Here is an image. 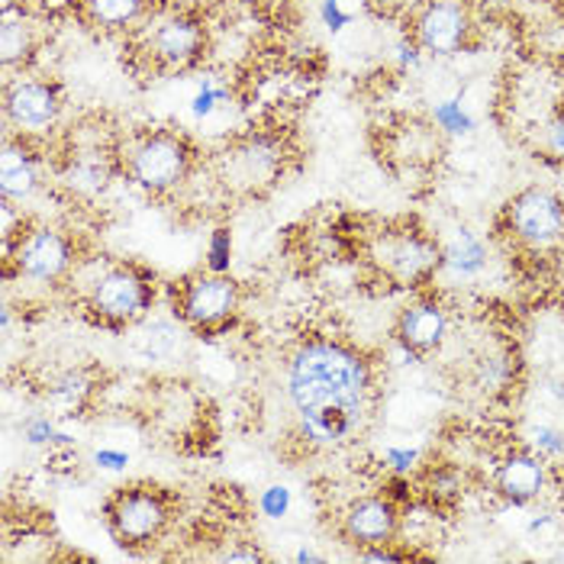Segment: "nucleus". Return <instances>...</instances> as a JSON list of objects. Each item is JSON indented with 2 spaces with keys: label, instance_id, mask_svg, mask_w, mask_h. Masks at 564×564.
Returning <instances> with one entry per match:
<instances>
[{
  "label": "nucleus",
  "instance_id": "obj_16",
  "mask_svg": "<svg viewBox=\"0 0 564 564\" xmlns=\"http://www.w3.org/2000/svg\"><path fill=\"white\" fill-rule=\"evenodd\" d=\"M497 494L510 503V507H529L542 497L545 484H549V465L542 455L529 452H513L497 465Z\"/></svg>",
  "mask_w": 564,
  "mask_h": 564
},
{
  "label": "nucleus",
  "instance_id": "obj_7",
  "mask_svg": "<svg viewBox=\"0 0 564 564\" xmlns=\"http://www.w3.org/2000/svg\"><path fill=\"white\" fill-rule=\"evenodd\" d=\"M507 232L529 252H549L564 242V200L549 187H522L503 207Z\"/></svg>",
  "mask_w": 564,
  "mask_h": 564
},
{
  "label": "nucleus",
  "instance_id": "obj_29",
  "mask_svg": "<svg viewBox=\"0 0 564 564\" xmlns=\"http://www.w3.org/2000/svg\"><path fill=\"white\" fill-rule=\"evenodd\" d=\"M226 100V90L217 85V82H210V78H204L200 82V90H197V97H194V117H210L214 110H217L219 104Z\"/></svg>",
  "mask_w": 564,
  "mask_h": 564
},
{
  "label": "nucleus",
  "instance_id": "obj_28",
  "mask_svg": "<svg viewBox=\"0 0 564 564\" xmlns=\"http://www.w3.org/2000/svg\"><path fill=\"white\" fill-rule=\"evenodd\" d=\"M381 462H384V468L393 471L397 478H410V475L420 468V452H416V448H410V445H403V448L388 445V448H384V455H381Z\"/></svg>",
  "mask_w": 564,
  "mask_h": 564
},
{
  "label": "nucleus",
  "instance_id": "obj_9",
  "mask_svg": "<svg viewBox=\"0 0 564 564\" xmlns=\"http://www.w3.org/2000/svg\"><path fill=\"white\" fill-rule=\"evenodd\" d=\"M65 94L48 78H10L3 87V123L7 132L40 139L62 120Z\"/></svg>",
  "mask_w": 564,
  "mask_h": 564
},
{
  "label": "nucleus",
  "instance_id": "obj_33",
  "mask_svg": "<svg viewBox=\"0 0 564 564\" xmlns=\"http://www.w3.org/2000/svg\"><path fill=\"white\" fill-rule=\"evenodd\" d=\"M393 542L388 545H371V549H358V558L361 562H406L410 555L406 552H393Z\"/></svg>",
  "mask_w": 564,
  "mask_h": 564
},
{
  "label": "nucleus",
  "instance_id": "obj_5",
  "mask_svg": "<svg viewBox=\"0 0 564 564\" xmlns=\"http://www.w3.org/2000/svg\"><path fill=\"white\" fill-rule=\"evenodd\" d=\"M155 304V281L139 264H110L90 288V313L113 326L127 329L149 316Z\"/></svg>",
  "mask_w": 564,
  "mask_h": 564
},
{
  "label": "nucleus",
  "instance_id": "obj_24",
  "mask_svg": "<svg viewBox=\"0 0 564 564\" xmlns=\"http://www.w3.org/2000/svg\"><path fill=\"white\" fill-rule=\"evenodd\" d=\"M229 261H232V236L226 226H219L210 232V242H207V271L229 274Z\"/></svg>",
  "mask_w": 564,
  "mask_h": 564
},
{
  "label": "nucleus",
  "instance_id": "obj_30",
  "mask_svg": "<svg viewBox=\"0 0 564 564\" xmlns=\"http://www.w3.org/2000/svg\"><path fill=\"white\" fill-rule=\"evenodd\" d=\"M355 10H358V7H348L346 0H323V20H326V26H329L333 33H339L343 26L351 23Z\"/></svg>",
  "mask_w": 564,
  "mask_h": 564
},
{
  "label": "nucleus",
  "instance_id": "obj_11",
  "mask_svg": "<svg viewBox=\"0 0 564 564\" xmlns=\"http://www.w3.org/2000/svg\"><path fill=\"white\" fill-rule=\"evenodd\" d=\"M145 52L165 72H187L207 52V26L191 13H165L149 26Z\"/></svg>",
  "mask_w": 564,
  "mask_h": 564
},
{
  "label": "nucleus",
  "instance_id": "obj_23",
  "mask_svg": "<svg viewBox=\"0 0 564 564\" xmlns=\"http://www.w3.org/2000/svg\"><path fill=\"white\" fill-rule=\"evenodd\" d=\"M433 120L435 127L442 132H448V135H465V132L475 130V117H471L458 100H442V104H435Z\"/></svg>",
  "mask_w": 564,
  "mask_h": 564
},
{
  "label": "nucleus",
  "instance_id": "obj_2",
  "mask_svg": "<svg viewBox=\"0 0 564 564\" xmlns=\"http://www.w3.org/2000/svg\"><path fill=\"white\" fill-rule=\"evenodd\" d=\"M120 165L145 194H172L194 172V145L172 130H149L132 139Z\"/></svg>",
  "mask_w": 564,
  "mask_h": 564
},
{
  "label": "nucleus",
  "instance_id": "obj_14",
  "mask_svg": "<svg viewBox=\"0 0 564 564\" xmlns=\"http://www.w3.org/2000/svg\"><path fill=\"white\" fill-rule=\"evenodd\" d=\"M343 532L358 549L388 545L400 532V510L393 507L391 497H358L355 503H348Z\"/></svg>",
  "mask_w": 564,
  "mask_h": 564
},
{
  "label": "nucleus",
  "instance_id": "obj_26",
  "mask_svg": "<svg viewBox=\"0 0 564 564\" xmlns=\"http://www.w3.org/2000/svg\"><path fill=\"white\" fill-rule=\"evenodd\" d=\"M529 445L542 458H564V433L555 426H532Z\"/></svg>",
  "mask_w": 564,
  "mask_h": 564
},
{
  "label": "nucleus",
  "instance_id": "obj_22",
  "mask_svg": "<svg viewBox=\"0 0 564 564\" xmlns=\"http://www.w3.org/2000/svg\"><path fill=\"white\" fill-rule=\"evenodd\" d=\"M20 435L33 448H48V452H55V448H75V435L58 430V423L52 416H30V420H23L20 423Z\"/></svg>",
  "mask_w": 564,
  "mask_h": 564
},
{
  "label": "nucleus",
  "instance_id": "obj_31",
  "mask_svg": "<svg viewBox=\"0 0 564 564\" xmlns=\"http://www.w3.org/2000/svg\"><path fill=\"white\" fill-rule=\"evenodd\" d=\"M94 465L100 468V471H127V465H130V455L123 452V448H97L94 452Z\"/></svg>",
  "mask_w": 564,
  "mask_h": 564
},
{
  "label": "nucleus",
  "instance_id": "obj_10",
  "mask_svg": "<svg viewBox=\"0 0 564 564\" xmlns=\"http://www.w3.org/2000/svg\"><path fill=\"white\" fill-rule=\"evenodd\" d=\"M3 256H7V264L17 268L20 278L55 284L75 264V242H72V236H65L55 226H33L26 232L20 229L13 249Z\"/></svg>",
  "mask_w": 564,
  "mask_h": 564
},
{
  "label": "nucleus",
  "instance_id": "obj_1",
  "mask_svg": "<svg viewBox=\"0 0 564 564\" xmlns=\"http://www.w3.org/2000/svg\"><path fill=\"white\" fill-rule=\"evenodd\" d=\"M375 371L358 348L336 339H306L288 361V400L301 438L313 448H339L371 413Z\"/></svg>",
  "mask_w": 564,
  "mask_h": 564
},
{
  "label": "nucleus",
  "instance_id": "obj_36",
  "mask_svg": "<svg viewBox=\"0 0 564 564\" xmlns=\"http://www.w3.org/2000/svg\"><path fill=\"white\" fill-rule=\"evenodd\" d=\"M294 562L306 564V562H323V558H319L316 552H310V549H304V552H297V555H294Z\"/></svg>",
  "mask_w": 564,
  "mask_h": 564
},
{
  "label": "nucleus",
  "instance_id": "obj_20",
  "mask_svg": "<svg viewBox=\"0 0 564 564\" xmlns=\"http://www.w3.org/2000/svg\"><path fill=\"white\" fill-rule=\"evenodd\" d=\"M90 397H94V378L85 368H72L58 375L45 391V400L58 410V416H78Z\"/></svg>",
  "mask_w": 564,
  "mask_h": 564
},
{
  "label": "nucleus",
  "instance_id": "obj_3",
  "mask_svg": "<svg viewBox=\"0 0 564 564\" xmlns=\"http://www.w3.org/2000/svg\"><path fill=\"white\" fill-rule=\"evenodd\" d=\"M104 517H107V529L117 539V545L139 549V545H152L155 539H162V532L169 529V520H172V503L162 487L132 484V487H120L117 494H110Z\"/></svg>",
  "mask_w": 564,
  "mask_h": 564
},
{
  "label": "nucleus",
  "instance_id": "obj_12",
  "mask_svg": "<svg viewBox=\"0 0 564 564\" xmlns=\"http://www.w3.org/2000/svg\"><path fill=\"white\" fill-rule=\"evenodd\" d=\"M45 159L40 145L26 135L7 132L0 155V194L7 204H26L43 191Z\"/></svg>",
  "mask_w": 564,
  "mask_h": 564
},
{
  "label": "nucleus",
  "instance_id": "obj_32",
  "mask_svg": "<svg viewBox=\"0 0 564 564\" xmlns=\"http://www.w3.org/2000/svg\"><path fill=\"white\" fill-rule=\"evenodd\" d=\"M420 0H365L368 10H375L378 17H403L416 7Z\"/></svg>",
  "mask_w": 564,
  "mask_h": 564
},
{
  "label": "nucleus",
  "instance_id": "obj_13",
  "mask_svg": "<svg viewBox=\"0 0 564 564\" xmlns=\"http://www.w3.org/2000/svg\"><path fill=\"white\" fill-rule=\"evenodd\" d=\"M281 159H284L281 145L271 135H249L223 152L219 169H223L226 184H232L236 191H256L261 184L274 181Z\"/></svg>",
  "mask_w": 564,
  "mask_h": 564
},
{
  "label": "nucleus",
  "instance_id": "obj_34",
  "mask_svg": "<svg viewBox=\"0 0 564 564\" xmlns=\"http://www.w3.org/2000/svg\"><path fill=\"white\" fill-rule=\"evenodd\" d=\"M78 3H82V0H40V7H43L48 17H65V13H72Z\"/></svg>",
  "mask_w": 564,
  "mask_h": 564
},
{
  "label": "nucleus",
  "instance_id": "obj_21",
  "mask_svg": "<svg viewBox=\"0 0 564 564\" xmlns=\"http://www.w3.org/2000/svg\"><path fill=\"white\" fill-rule=\"evenodd\" d=\"M117 172V159L107 155V152H82L68 162V172L65 181L82 191V194H97L107 187V181Z\"/></svg>",
  "mask_w": 564,
  "mask_h": 564
},
{
  "label": "nucleus",
  "instance_id": "obj_19",
  "mask_svg": "<svg viewBox=\"0 0 564 564\" xmlns=\"http://www.w3.org/2000/svg\"><path fill=\"white\" fill-rule=\"evenodd\" d=\"M487 261V242L468 226H458L455 236L442 246V271H452L455 278H478Z\"/></svg>",
  "mask_w": 564,
  "mask_h": 564
},
{
  "label": "nucleus",
  "instance_id": "obj_17",
  "mask_svg": "<svg viewBox=\"0 0 564 564\" xmlns=\"http://www.w3.org/2000/svg\"><path fill=\"white\" fill-rule=\"evenodd\" d=\"M85 20L100 33H127L149 20L152 0H82Z\"/></svg>",
  "mask_w": 564,
  "mask_h": 564
},
{
  "label": "nucleus",
  "instance_id": "obj_18",
  "mask_svg": "<svg viewBox=\"0 0 564 564\" xmlns=\"http://www.w3.org/2000/svg\"><path fill=\"white\" fill-rule=\"evenodd\" d=\"M36 26L33 20L26 17V10L20 3H10L3 10V26H0V62L3 68H17V65H26L36 52Z\"/></svg>",
  "mask_w": 564,
  "mask_h": 564
},
{
  "label": "nucleus",
  "instance_id": "obj_35",
  "mask_svg": "<svg viewBox=\"0 0 564 564\" xmlns=\"http://www.w3.org/2000/svg\"><path fill=\"white\" fill-rule=\"evenodd\" d=\"M471 7H475V13H503V10H510L517 0H468Z\"/></svg>",
  "mask_w": 564,
  "mask_h": 564
},
{
  "label": "nucleus",
  "instance_id": "obj_6",
  "mask_svg": "<svg viewBox=\"0 0 564 564\" xmlns=\"http://www.w3.org/2000/svg\"><path fill=\"white\" fill-rule=\"evenodd\" d=\"M410 40L423 55L452 58L475 40V7L468 0H420L410 13Z\"/></svg>",
  "mask_w": 564,
  "mask_h": 564
},
{
  "label": "nucleus",
  "instance_id": "obj_8",
  "mask_svg": "<svg viewBox=\"0 0 564 564\" xmlns=\"http://www.w3.org/2000/svg\"><path fill=\"white\" fill-rule=\"evenodd\" d=\"M239 306H242V288L229 274L204 271V274H194L181 284L174 313L191 329L217 333L236 319Z\"/></svg>",
  "mask_w": 564,
  "mask_h": 564
},
{
  "label": "nucleus",
  "instance_id": "obj_15",
  "mask_svg": "<svg viewBox=\"0 0 564 564\" xmlns=\"http://www.w3.org/2000/svg\"><path fill=\"white\" fill-rule=\"evenodd\" d=\"M448 310L438 301H413L400 310L397 316V329H393V343H400L403 348H410L413 355H430L435 348H442V343L448 339Z\"/></svg>",
  "mask_w": 564,
  "mask_h": 564
},
{
  "label": "nucleus",
  "instance_id": "obj_27",
  "mask_svg": "<svg viewBox=\"0 0 564 564\" xmlns=\"http://www.w3.org/2000/svg\"><path fill=\"white\" fill-rule=\"evenodd\" d=\"M259 510L268 520H284L291 513V490L284 484H271L264 487L259 497Z\"/></svg>",
  "mask_w": 564,
  "mask_h": 564
},
{
  "label": "nucleus",
  "instance_id": "obj_4",
  "mask_svg": "<svg viewBox=\"0 0 564 564\" xmlns=\"http://www.w3.org/2000/svg\"><path fill=\"white\" fill-rule=\"evenodd\" d=\"M368 259L371 264L403 288L423 284L430 281L435 271L442 268V246L435 242L433 236L420 232V229H384L371 239L368 246Z\"/></svg>",
  "mask_w": 564,
  "mask_h": 564
},
{
  "label": "nucleus",
  "instance_id": "obj_25",
  "mask_svg": "<svg viewBox=\"0 0 564 564\" xmlns=\"http://www.w3.org/2000/svg\"><path fill=\"white\" fill-rule=\"evenodd\" d=\"M542 155L555 165H564V107L555 110V117L542 130Z\"/></svg>",
  "mask_w": 564,
  "mask_h": 564
}]
</instances>
